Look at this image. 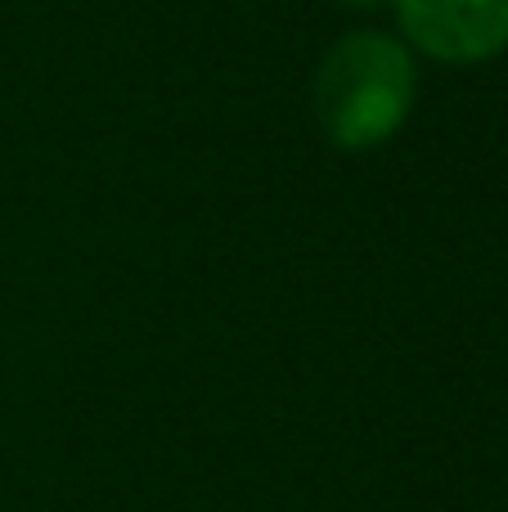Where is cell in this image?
<instances>
[{
  "label": "cell",
  "instance_id": "cell-2",
  "mask_svg": "<svg viewBox=\"0 0 508 512\" xmlns=\"http://www.w3.org/2000/svg\"><path fill=\"white\" fill-rule=\"evenodd\" d=\"M396 14L423 54L446 63L491 59L508 45V0H396Z\"/></svg>",
  "mask_w": 508,
  "mask_h": 512
},
{
  "label": "cell",
  "instance_id": "cell-3",
  "mask_svg": "<svg viewBox=\"0 0 508 512\" xmlns=\"http://www.w3.org/2000/svg\"><path fill=\"white\" fill-rule=\"evenodd\" d=\"M351 5H374V0H351Z\"/></svg>",
  "mask_w": 508,
  "mask_h": 512
},
{
  "label": "cell",
  "instance_id": "cell-1",
  "mask_svg": "<svg viewBox=\"0 0 508 512\" xmlns=\"http://www.w3.org/2000/svg\"><path fill=\"white\" fill-rule=\"evenodd\" d=\"M414 104V63L378 32H351L329 50L315 81V108L338 149H374L401 131Z\"/></svg>",
  "mask_w": 508,
  "mask_h": 512
}]
</instances>
